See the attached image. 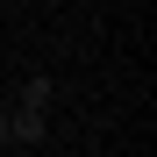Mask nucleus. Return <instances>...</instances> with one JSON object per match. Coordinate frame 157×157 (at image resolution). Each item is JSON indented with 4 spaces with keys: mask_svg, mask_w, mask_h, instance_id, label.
<instances>
[{
    "mask_svg": "<svg viewBox=\"0 0 157 157\" xmlns=\"http://www.w3.org/2000/svg\"><path fill=\"white\" fill-rule=\"evenodd\" d=\"M43 107H7V143H43Z\"/></svg>",
    "mask_w": 157,
    "mask_h": 157,
    "instance_id": "nucleus-1",
    "label": "nucleus"
},
{
    "mask_svg": "<svg viewBox=\"0 0 157 157\" xmlns=\"http://www.w3.org/2000/svg\"><path fill=\"white\" fill-rule=\"evenodd\" d=\"M21 107H50V78H43V71L29 78V86H21Z\"/></svg>",
    "mask_w": 157,
    "mask_h": 157,
    "instance_id": "nucleus-2",
    "label": "nucleus"
},
{
    "mask_svg": "<svg viewBox=\"0 0 157 157\" xmlns=\"http://www.w3.org/2000/svg\"><path fill=\"white\" fill-rule=\"evenodd\" d=\"M0 143H7V107H0Z\"/></svg>",
    "mask_w": 157,
    "mask_h": 157,
    "instance_id": "nucleus-3",
    "label": "nucleus"
}]
</instances>
